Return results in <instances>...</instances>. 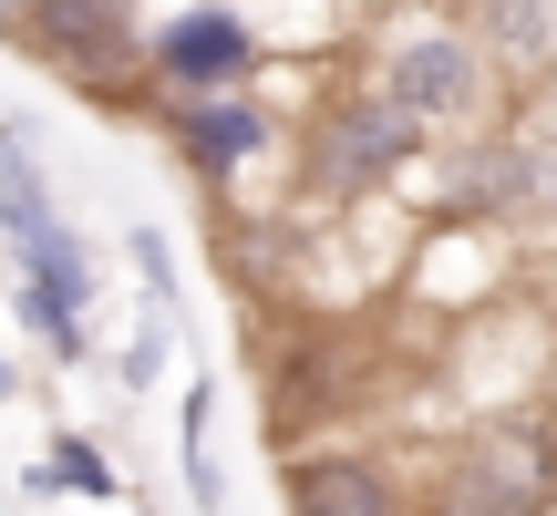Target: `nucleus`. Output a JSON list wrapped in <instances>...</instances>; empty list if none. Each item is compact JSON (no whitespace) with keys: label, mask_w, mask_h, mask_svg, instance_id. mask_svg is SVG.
<instances>
[{"label":"nucleus","mask_w":557,"mask_h":516,"mask_svg":"<svg viewBox=\"0 0 557 516\" xmlns=\"http://www.w3.org/2000/svg\"><path fill=\"white\" fill-rule=\"evenodd\" d=\"M21 52L62 83V94L103 103V114H135L156 94V52H145L135 0H21Z\"/></svg>","instance_id":"obj_1"},{"label":"nucleus","mask_w":557,"mask_h":516,"mask_svg":"<svg viewBox=\"0 0 557 516\" xmlns=\"http://www.w3.org/2000/svg\"><path fill=\"white\" fill-rule=\"evenodd\" d=\"M0 248H11V279H32V290L94 310V279H103L94 269V238L62 218L52 176H41V135L21 114H0Z\"/></svg>","instance_id":"obj_2"},{"label":"nucleus","mask_w":557,"mask_h":516,"mask_svg":"<svg viewBox=\"0 0 557 516\" xmlns=\"http://www.w3.org/2000/svg\"><path fill=\"white\" fill-rule=\"evenodd\" d=\"M423 135L434 124L423 114H403L382 83H361V94H331L310 114V135H299V176H310V197H372V186H393L403 165L423 156Z\"/></svg>","instance_id":"obj_3"},{"label":"nucleus","mask_w":557,"mask_h":516,"mask_svg":"<svg viewBox=\"0 0 557 516\" xmlns=\"http://www.w3.org/2000/svg\"><path fill=\"white\" fill-rule=\"evenodd\" d=\"M372 83L403 103V114L423 124H475L485 94H496V52H485L465 21H393V32L372 41Z\"/></svg>","instance_id":"obj_4"},{"label":"nucleus","mask_w":557,"mask_h":516,"mask_svg":"<svg viewBox=\"0 0 557 516\" xmlns=\"http://www.w3.org/2000/svg\"><path fill=\"white\" fill-rule=\"evenodd\" d=\"M557 506V434L547 423H475L434 476V516H547Z\"/></svg>","instance_id":"obj_5"},{"label":"nucleus","mask_w":557,"mask_h":516,"mask_svg":"<svg viewBox=\"0 0 557 516\" xmlns=\"http://www.w3.org/2000/svg\"><path fill=\"white\" fill-rule=\"evenodd\" d=\"M156 52V94H248L269 73V32L238 0H176L165 21H145Z\"/></svg>","instance_id":"obj_6"},{"label":"nucleus","mask_w":557,"mask_h":516,"mask_svg":"<svg viewBox=\"0 0 557 516\" xmlns=\"http://www.w3.org/2000/svg\"><path fill=\"white\" fill-rule=\"evenodd\" d=\"M156 124H165V145H176V165L207 176V186L248 176V165L278 145V114L259 103V83H248V94H165Z\"/></svg>","instance_id":"obj_7"},{"label":"nucleus","mask_w":557,"mask_h":516,"mask_svg":"<svg viewBox=\"0 0 557 516\" xmlns=\"http://www.w3.org/2000/svg\"><path fill=\"white\" fill-rule=\"evenodd\" d=\"M278 506L289 516H413L403 476L372 444H289L278 455Z\"/></svg>","instance_id":"obj_8"},{"label":"nucleus","mask_w":557,"mask_h":516,"mask_svg":"<svg viewBox=\"0 0 557 516\" xmlns=\"http://www.w3.org/2000/svg\"><path fill=\"white\" fill-rule=\"evenodd\" d=\"M248 361H259V382H269V444L278 455H289L299 434H310V423H331L341 403V341H278V352H259V341H248Z\"/></svg>","instance_id":"obj_9"},{"label":"nucleus","mask_w":557,"mask_h":516,"mask_svg":"<svg viewBox=\"0 0 557 516\" xmlns=\"http://www.w3.org/2000/svg\"><path fill=\"white\" fill-rule=\"evenodd\" d=\"M475 41L496 62H517V73H537V62H557V11H547V0H485Z\"/></svg>","instance_id":"obj_10"},{"label":"nucleus","mask_w":557,"mask_h":516,"mask_svg":"<svg viewBox=\"0 0 557 516\" xmlns=\"http://www.w3.org/2000/svg\"><path fill=\"white\" fill-rule=\"evenodd\" d=\"M52 486H62V496H83V506H103V496H124V476H114V455H103L94 434H52Z\"/></svg>","instance_id":"obj_11"},{"label":"nucleus","mask_w":557,"mask_h":516,"mask_svg":"<svg viewBox=\"0 0 557 516\" xmlns=\"http://www.w3.org/2000/svg\"><path fill=\"white\" fill-rule=\"evenodd\" d=\"M207 414H218V393H186V496L207 516H227V476H218V455H207Z\"/></svg>","instance_id":"obj_12"},{"label":"nucleus","mask_w":557,"mask_h":516,"mask_svg":"<svg viewBox=\"0 0 557 516\" xmlns=\"http://www.w3.org/2000/svg\"><path fill=\"white\" fill-rule=\"evenodd\" d=\"M124 248H135V279L156 310H176V248H165V228H124Z\"/></svg>","instance_id":"obj_13"},{"label":"nucleus","mask_w":557,"mask_h":516,"mask_svg":"<svg viewBox=\"0 0 557 516\" xmlns=\"http://www.w3.org/2000/svg\"><path fill=\"white\" fill-rule=\"evenodd\" d=\"M165 320H176V310H145L135 352H124V382H156V372H165Z\"/></svg>","instance_id":"obj_14"},{"label":"nucleus","mask_w":557,"mask_h":516,"mask_svg":"<svg viewBox=\"0 0 557 516\" xmlns=\"http://www.w3.org/2000/svg\"><path fill=\"white\" fill-rule=\"evenodd\" d=\"M0 403H21V361L11 352H0Z\"/></svg>","instance_id":"obj_15"},{"label":"nucleus","mask_w":557,"mask_h":516,"mask_svg":"<svg viewBox=\"0 0 557 516\" xmlns=\"http://www.w3.org/2000/svg\"><path fill=\"white\" fill-rule=\"evenodd\" d=\"M0 32H21V0H0Z\"/></svg>","instance_id":"obj_16"},{"label":"nucleus","mask_w":557,"mask_h":516,"mask_svg":"<svg viewBox=\"0 0 557 516\" xmlns=\"http://www.w3.org/2000/svg\"><path fill=\"white\" fill-rule=\"evenodd\" d=\"M547 393H557V372H547Z\"/></svg>","instance_id":"obj_17"}]
</instances>
